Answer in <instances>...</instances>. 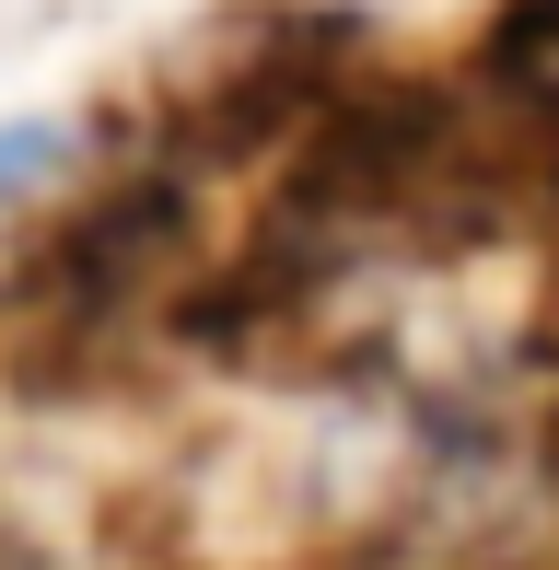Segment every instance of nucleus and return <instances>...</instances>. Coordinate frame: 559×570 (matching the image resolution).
<instances>
[{
    "instance_id": "nucleus-1",
    "label": "nucleus",
    "mask_w": 559,
    "mask_h": 570,
    "mask_svg": "<svg viewBox=\"0 0 559 570\" xmlns=\"http://www.w3.org/2000/svg\"><path fill=\"white\" fill-rule=\"evenodd\" d=\"M59 164H70V128H59V117H12V128H0V210L36 198Z\"/></svg>"
}]
</instances>
